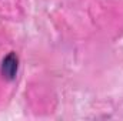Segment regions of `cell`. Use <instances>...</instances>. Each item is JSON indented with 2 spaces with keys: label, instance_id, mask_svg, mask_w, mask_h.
Here are the masks:
<instances>
[{
  "label": "cell",
  "instance_id": "obj_1",
  "mask_svg": "<svg viewBox=\"0 0 123 121\" xmlns=\"http://www.w3.org/2000/svg\"><path fill=\"white\" fill-rule=\"evenodd\" d=\"M19 70V57L16 53H9L0 64V73L6 80H13L17 76Z\"/></svg>",
  "mask_w": 123,
  "mask_h": 121
}]
</instances>
